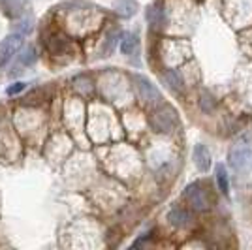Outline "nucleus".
Returning <instances> with one entry per match:
<instances>
[{
	"label": "nucleus",
	"instance_id": "obj_10",
	"mask_svg": "<svg viewBox=\"0 0 252 250\" xmlns=\"http://www.w3.org/2000/svg\"><path fill=\"white\" fill-rule=\"evenodd\" d=\"M164 81L168 85L171 91H175V93H181L183 91V77L179 75L175 70H168V72L164 73Z\"/></svg>",
	"mask_w": 252,
	"mask_h": 250
},
{
	"label": "nucleus",
	"instance_id": "obj_16",
	"mask_svg": "<svg viewBox=\"0 0 252 250\" xmlns=\"http://www.w3.org/2000/svg\"><path fill=\"white\" fill-rule=\"evenodd\" d=\"M31 31H32V21L29 19V17H25V19L19 23V27H17V32L25 36V34H29Z\"/></svg>",
	"mask_w": 252,
	"mask_h": 250
},
{
	"label": "nucleus",
	"instance_id": "obj_17",
	"mask_svg": "<svg viewBox=\"0 0 252 250\" xmlns=\"http://www.w3.org/2000/svg\"><path fill=\"white\" fill-rule=\"evenodd\" d=\"M117 38H119V34H117V32H113L111 36H107V45L104 47L105 53L113 51V47H115V43H117Z\"/></svg>",
	"mask_w": 252,
	"mask_h": 250
},
{
	"label": "nucleus",
	"instance_id": "obj_4",
	"mask_svg": "<svg viewBox=\"0 0 252 250\" xmlns=\"http://www.w3.org/2000/svg\"><path fill=\"white\" fill-rule=\"evenodd\" d=\"M21 43H23V34H19V32H13V34L6 36L0 42V66L10 62L11 57L21 47Z\"/></svg>",
	"mask_w": 252,
	"mask_h": 250
},
{
	"label": "nucleus",
	"instance_id": "obj_12",
	"mask_svg": "<svg viewBox=\"0 0 252 250\" xmlns=\"http://www.w3.org/2000/svg\"><path fill=\"white\" fill-rule=\"evenodd\" d=\"M217 185L220 188L222 194H228V171L222 164H217Z\"/></svg>",
	"mask_w": 252,
	"mask_h": 250
},
{
	"label": "nucleus",
	"instance_id": "obj_7",
	"mask_svg": "<svg viewBox=\"0 0 252 250\" xmlns=\"http://www.w3.org/2000/svg\"><path fill=\"white\" fill-rule=\"evenodd\" d=\"M168 220H169V224H173V226L181 228V226H187V224L190 222V215L183 207L173 205L171 211L168 213Z\"/></svg>",
	"mask_w": 252,
	"mask_h": 250
},
{
	"label": "nucleus",
	"instance_id": "obj_5",
	"mask_svg": "<svg viewBox=\"0 0 252 250\" xmlns=\"http://www.w3.org/2000/svg\"><path fill=\"white\" fill-rule=\"evenodd\" d=\"M185 199H187L196 211H207V209H209L207 194H205V190H203L198 183H192V185L187 187V190H185Z\"/></svg>",
	"mask_w": 252,
	"mask_h": 250
},
{
	"label": "nucleus",
	"instance_id": "obj_3",
	"mask_svg": "<svg viewBox=\"0 0 252 250\" xmlns=\"http://www.w3.org/2000/svg\"><path fill=\"white\" fill-rule=\"evenodd\" d=\"M134 87H136V93L139 96V100H143L145 104L157 105L162 100V96H160L157 87L151 83L147 77H143V75H134Z\"/></svg>",
	"mask_w": 252,
	"mask_h": 250
},
{
	"label": "nucleus",
	"instance_id": "obj_6",
	"mask_svg": "<svg viewBox=\"0 0 252 250\" xmlns=\"http://www.w3.org/2000/svg\"><path fill=\"white\" fill-rule=\"evenodd\" d=\"M192 158H194V164L200 171H209L211 169V153L205 145H196L194 147V153H192Z\"/></svg>",
	"mask_w": 252,
	"mask_h": 250
},
{
	"label": "nucleus",
	"instance_id": "obj_11",
	"mask_svg": "<svg viewBox=\"0 0 252 250\" xmlns=\"http://www.w3.org/2000/svg\"><path fill=\"white\" fill-rule=\"evenodd\" d=\"M66 45H68L66 38H63V36H51L47 40V51L53 53V55H61L66 49Z\"/></svg>",
	"mask_w": 252,
	"mask_h": 250
},
{
	"label": "nucleus",
	"instance_id": "obj_15",
	"mask_svg": "<svg viewBox=\"0 0 252 250\" xmlns=\"http://www.w3.org/2000/svg\"><path fill=\"white\" fill-rule=\"evenodd\" d=\"M19 62H21L23 66H31V64L36 62V49H34V47H27V49L23 51L21 57H19Z\"/></svg>",
	"mask_w": 252,
	"mask_h": 250
},
{
	"label": "nucleus",
	"instance_id": "obj_18",
	"mask_svg": "<svg viewBox=\"0 0 252 250\" xmlns=\"http://www.w3.org/2000/svg\"><path fill=\"white\" fill-rule=\"evenodd\" d=\"M23 89H25V83H15V85H11L10 89H8V94H10V96H13V94L21 93Z\"/></svg>",
	"mask_w": 252,
	"mask_h": 250
},
{
	"label": "nucleus",
	"instance_id": "obj_13",
	"mask_svg": "<svg viewBox=\"0 0 252 250\" xmlns=\"http://www.w3.org/2000/svg\"><path fill=\"white\" fill-rule=\"evenodd\" d=\"M200 107L205 111V113H211V111L217 107V100H215L207 91H203L200 96Z\"/></svg>",
	"mask_w": 252,
	"mask_h": 250
},
{
	"label": "nucleus",
	"instance_id": "obj_2",
	"mask_svg": "<svg viewBox=\"0 0 252 250\" xmlns=\"http://www.w3.org/2000/svg\"><path fill=\"white\" fill-rule=\"evenodd\" d=\"M230 164L237 173H251L252 171V147L237 143L230 151Z\"/></svg>",
	"mask_w": 252,
	"mask_h": 250
},
{
	"label": "nucleus",
	"instance_id": "obj_1",
	"mask_svg": "<svg viewBox=\"0 0 252 250\" xmlns=\"http://www.w3.org/2000/svg\"><path fill=\"white\" fill-rule=\"evenodd\" d=\"M149 123H151V128L155 132L168 134V132H171L177 126V111L173 107H169V105H162V107H158L157 111L151 115Z\"/></svg>",
	"mask_w": 252,
	"mask_h": 250
},
{
	"label": "nucleus",
	"instance_id": "obj_8",
	"mask_svg": "<svg viewBox=\"0 0 252 250\" xmlns=\"http://www.w3.org/2000/svg\"><path fill=\"white\" fill-rule=\"evenodd\" d=\"M147 21L151 23V27H155V29H160V27H164V23H166V13L162 10V6H151L147 11Z\"/></svg>",
	"mask_w": 252,
	"mask_h": 250
},
{
	"label": "nucleus",
	"instance_id": "obj_9",
	"mask_svg": "<svg viewBox=\"0 0 252 250\" xmlns=\"http://www.w3.org/2000/svg\"><path fill=\"white\" fill-rule=\"evenodd\" d=\"M137 49V36L132 32H126L121 40V51L125 55H134Z\"/></svg>",
	"mask_w": 252,
	"mask_h": 250
},
{
	"label": "nucleus",
	"instance_id": "obj_14",
	"mask_svg": "<svg viewBox=\"0 0 252 250\" xmlns=\"http://www.w3.org/2000/svg\"><path fill=\"white\" fill-rule=\"evenodd\" d=\"M136 10V6H134V2L132 0H121L119 4H117V11L123 15V17H130L132 13Z\"/></svg>",
	"mask_w": 252,
	"mask_h": 250
}]
</instances>
